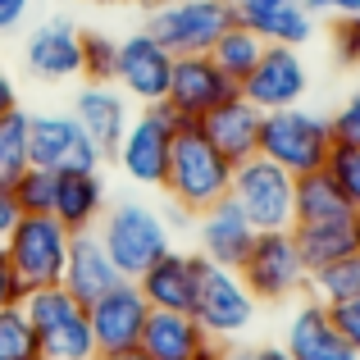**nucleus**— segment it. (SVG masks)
Masks as SVG:
<instances>
[{"instance_id":"473e14b6","label":"nucleus","mask_w":360,"mask_h":360,"mask_svg":"<svg viewBox=\"0 0 360 360\" xmlns=\"http://www.w3.org/2000/svg\"><path fill=\"white\" fill-rule=\"evenodd\" d=\"M115 60H119V41L110 32H82V69L78 78L87 82H115Z\"/></svg>"},{"instance_id":"9b49d317","label":"nucleus","mask_w":360,"mask_h":360,"mask_svg":"<svg viewBox=\"0 0 360 360\" xmlns=\"http://www.w3.org/2000/svg\"><path fill=\"white\" fill-rule=\"evenodd\" d=\"M101 160L105 155L73 115H27V165L69 174V169H101Z\"/></svg>"},{"instance_id":"c85d7f7f","label":"nucleus","mask_w":360,"mask_h":360,"mask_svg":"<svg viewBox=\"0 0 360 360\" xmlns=\"http://www.w3.org/2000/svg\"><path fill=\"white\" fill-rule=\"evenodd\" d=\"M260 55H264V41H260L255 32H246L242 23H233L229 32H224L219 41L210 46V60H214V69H219L224 78H233L238 87H242V78H246V73L255 69V60H260Z\"/></svg>"},{"instance_id":"ea45409f","label":"nucleus","mask_w":360,"mask_h":360,"mask_svg":"<svg viewBox=\"0 0 360 360\" xmlns=\"http://www.w3.org/2000/svg\"><path fill=\"white\" fill-rule=\"evenodd\" d=\"M23 283L14 278V269H9V260H5V251H0V310H9V306H23Z\"/></svg>"},{"instance_id":"f704fd0d","label":"nucleus","mask_w":360,"mask_h":360,"mask_svg":"<svg viewBox=\"0 0 360 360\" xmlns=\"http://www.w3.org/2000/svg\"><path fill=\"white\" fill-rule=\"evenodd\" d=\"M328 119H333V137H338V141L360 146V87L342 101V110H338V115H328Z\"/></svg>"},{"instance_id":"cd10ccee","label":"nucleus","mask_w":360,"mask_h":360,"mask_svg":"<svg viewBox=\"0 0 360 360\" xmlns=\"http://www.w3.org/2000/svg\"><path fill=\"white\" fill-rule=\"evenodd\" d=\"M306 297L324 301V306L356 301V297H360V251L342 255V260H328V264H319V269H310Z\"/></svg>"},{"instance_id":"f03ea898","label":"nucleus","mask_w":360,"mask_h":360,"mask_svg":"<svg viewBox=\"0 0 360 360\" xmlns=\"http://www.w3.org/2000/svg\"><path fill=\"white\" fill-rule=\"evenodd\" d=\"M23 315L37 333V356L41 360H101L96 338H91L87 306H82L64 283L27 292Z\"/></svg>"},{"instance_id":"a878e982","label":"nucleus","mask_w":360,"mask_h":360,"mask_svg":"<svg viewBox=\"0 0 360 360\" xmlns=\"http://www.w3.org/2000/svg\"><path fill=\"white\" fill-rule=\"evenodd\" d=\"M292 238H297L306 269H319L328 260H342V255L360 251V214L356 219H338V224H297Z\"/></svg>"},{"instance_id":"c756f323","label":"nucleus","mask_w":360,"mask_h":360,"mask_svg":"<svg viewBox=\"0 0 360 360\" xmlns=\"http://www.w3.org/2000/svg\"><path fill=\"white\" fill-rule=\"evenodd\" d=\"M27 169V110L0 115V183H14Z\"/></svg>"},{"instance_id":"dca6fc26","label":"nucleus","mask_w":360,"mask_h":360,"mask_svg":"<svg viewBox=\"0 0 360 360\" xmlns=\"http://www.w3.org/2000/svg\"><path fill=\"white\" fill-rule=\"evenodd\" d=\"M23 64L41 82H64L78 78L82 69V27L69 14H51L27 32L23 41Z\"/></svg>"},{"instance_id":"bb28decb","label":"nucleus","mask_w":360,"mask_h":360,"mask_svg":"<svg viewBox=\"0 0 360 360\" xmlns=\"http://www.w3.org/2000/svg\"><path fill=\"white\" fill-rule=\"evenodd\" d=\"M338 219H356V210L342 196V187L333 183V174L328 169L301 174L297 178V224H338Z\"/></svg>"},{"instance_id":"a211bd4d","label":"nucleus","mask_w":360,"mask_h":360,"mask_svg":"<svg viewBox=\"0 0 360 360\" xmlns=\"http://www.w3.org/2000/svg\"><path fill=\"white\" fill-rule=\"evenodd\" d=\"M283 352L292 360H360L352 347H347V338L338 333L328 306L315 301V297L292 306L288 328H283Z\"/></svg>"},{"instance_id":"a19ab883","label":"nucleus","mask_w":360,"mask_h":360,"mask_svg":"<svg viewBox=\"0 0 360 360\" xmlns=\"http://www.w3.org/2000/svg\"><path fill=\"white\" fill-rule=\"evenodd\" d=\"M18 219H23V210H18V201H14V187L0 183V246H5V238L14 233Z\"/></svg>"},{"instance_id":"c9c22d12","label":"nucleus","mask_w":360,"mask_h":360,"mask_svg":"<svg viewBox=\"0 0 360 360\" xmlns=\"http://www.w3.org/2000/svg\"><path fill=\"white\" fill-rule=\"evenodd\" d=\"M333 51H338V60H342V64L360 69V14L333 23Z\"/></svg>"},{"instance_id":"393cba45","label":"nucleus","mask_w":360,"mask_h":360,"mask_svg":"<svg viewBox=\"0 0 360 360\" xmlns=\"http://www.w3.org/2000/svg\"><path fill=\"white\" fill-rule=\"evenodd\" d=\"M260 110L251 105V101H242V91L233 101H224L219 110H210V115L201 119V132L210 137V146L219 150V155H229L233 165H242V160H251L255 150H260Z\"/></svg>"},{"instance_id":"2f4dec72","label":"nucleus","mask_w":360,"mask_h":360,"mask_svg":"<svg viewBox=\"0 0 360 360\" xmlns=\"http://www.w3.org/2000/svg\"><path fill=\"white\" fill-rule=\"evenodd\" d=\"M0 360H41L37 356V333L27 324L23 306L0 310Z\"/></svg>"},{"instance_id":"6e6552de","label":"nucleus","mask_w":360,"mask_h":360,"mask_svg":"<svg viewBox=\"0 0 360 360\" xmlns=\"http://www.w3.org/2000/svg\"><path fill=\"white\" fill-rule=\"evenodd\" d=\"M260 301L251 297V288L242 283L238 269L210 264L201 255V278H196V301H192V319L214 338V342H238L251 333Z\"/></svg>"},{"instance_id":"ddd939ff","label":"nucleus","mask_w":360,"mask_h":360,"mask_svg":"<svg viewBox=\"0 0 360 360\" xmlns=\"http://www.w3.org/2000/svg\"><path fill=\"white\" fill-rule=\"evenodd\" d=\"M233 96H238V82L224 78L210 55H178L174 78H169V91H165V110L178 123H201L210 110H219Z\"/></svg>"},{"instance_id":"20e7f679","label":"nucleus","mask_w":360,"mask_h":360,"mask_svg":"<svg viewBox=\"0 0 360 360\" xmlns=\"http://www.w3.org/2000/svg\"><path fill=\"white\" fill-rule=\"evenodd\" d=\"M96 238L110 251V260L119 264L123 278H141L160 255L174 246V229L165 224V214L146 201H119L101 214Z\"/></svg>"},{"instance_id":"58836bf2","label":"nucleus","mask_w":360,"mask_h":360,"mask_svg":"<svg viewBox=\"0 0 360 360\" xmlns=\"http://www.w3.org/2000/svg\"><path fill=\"white\" fill-rule=\"evenodd\" d=\"M306 9L315 18H333V23H342V18L360 14V0H306Z\"/></svg>"},{"instance_id":"1a4fd4ad","label":"nucleus","mask_w":360,"mask_h":360,"mask_svg":"<svg viewBox=\"0 0 360 360\" xmlns=\"http://www.w3.org/2000/svg\"><path fill=\"white\" fill-rule=\"evenodd\" d=\"M233 23H238L233 0H174V5L150 9L146 32L178 60V55H210V46Z\"/></svg>"},{"instance_id":"4468645a","label":"nucleus","mask_w":360,"mask_h":360,"mask_svg":"<svg viewBox=\"0 0 360 360\" xmlns=\"http://www.w3.org/2000/svg\"><path fill=\"white\" fill-rule=\"evenodd\" d=\"M169 78H174V55L141 27V32L119 41V60H115V87L137 105H165Z\"/></svg>"},{"instance_id":"c03bdc74","label":"nucleus","mask_w":360,"mask_h":360,"mask_svg":"<svg viewBox=\"0 0 360 360\" xmlns=\"http://www.w3.org/2000/svg\"><path fill=\"white\" fill-rule=\"evenodd\" d=\"M105 360H150L141 347H128V352H115V356H105Z\"/></svg>"},{"instance_id":"b1692460","label":"nucleus","mask_w":360,"mask_h":360,"mask_svg":"<svg viewBox=\"0 0 360 360\" xmlns=\"http://www.w3.org/2000/svg\"><path fill=\"white\" fill-rule=\"evenodd\" d=\"M119 283H123V274H119V264L110 260V251L101 246L96 233H73L69 264H64V288H69L82 306H91L96 297H105Z\"/></svg>"},{"instance_id":"37998d69","label":"nucleus","mask_w":360,"mask_h":360,"mask_svg":"<svg viewBox=\"0 0 360 360\" xmlns=\"http://www.w3.org/2000/svg\"><path fill=\"white\" fill-rule=\"evenodd\" d=\"M9 110H18V87L9 78V69L0 64V115H9Z\"/></svg>"},{"instance_id":"72a5a7b5","label":"nucleus","mask_w":360,"mask_h":360,"mask_svg":"<svg viewBox=\"0 0 360 360\" xmlns=\"http://www.w3.org/2000/svg\"><path fill=\"white\" fill-rule=\"evenodd\" d=\"M324 169L333 174V183L342 187V196L352 201V210L360 214V146H347V141H338Z\"/></svg>"},{"instance_id":"423d86ee","label":"nucleus","mask_w":360,"mask_h":360,"mask_svg":"<svg viewBox=\"0 0 360 360\" xmlns=\"http://www.w3.org/2000/svg\"><path fill=\"white\" fill-rule=\"evenodd\" d=\"M69 242H73V233L64 229L55 214H23L0 251H5L14 278L23 283V292H37V288H55V283H64Z\"/></svg>"},{"instance_id":"2eb2a0df","label":"nucleus","mask_w":360,"mask_h":360,"mask_svg":"<svg viewBox=\"0 0 360 360\" xmlns=\"http://www.w3.org/2000/svg\"><path fill=\"white\" fill-rule=\"evenodd\" d=\"M146 297L132 278H123L119 288H110L105 297H96L87 306V319H91V338H96V352L101 360L115 356V352H128V347L141 342V328H146Z\"/></svg>"},{"instance_id":"4c0bfd02","label":"nucleus","mask_w":360,"mask_h":360,"mask_svg":"<svg viewBox=\"0 0 360 360\" xmlns=\"http://www.w3.org/2000/svg\"><path fill=\"white\" fill-rule=\"evenodd\" d=\"M219 360H292V356L278 342H233V347H224Z\"/></svg>"},{"instance_id":"e433bc0d","label":"nucleus","mask_w":360,"mask_h":360,"mask_svg":"<svg viewBox=\"0 0 360 360\" xmlns=\"http://www.w3.org/2000/svg\"><path fill=\"white\" fill-rule=\"evenodd\" d=\"M328 315H333L338 333L347 338V347L360 356V297L356 301H342V306H328Z\"/></svg>"},{"instance_id":"412c9836","label":"nucleus","mask_w":360,"mask_h":360,"mask_svg":"<svg viewBox=\"0 0 360 360\" xmlns=\"http://www.w3.org/2000/svg\"><path fill=\"white\" fill-rule=\"evenodd\" d=\"M196 278H201V255L169 246V251L132 283L141 288V297H146L150 310H187V315H192Z\"/></svg>"},{"instance_id":"5701e85b","label":"nucleus","mask_w":360,"mask_h":360,"mask_svg":"<svg viewBox=\"0 0 360 360\" xmlns=\"http://www.w3.org/2000/svg\"><path fill=\"white\" fill-rule=\"evenodd\" d=\"M110 210L105 196V178L101 169H69V174H55V219L69 233H96L101 214Z\"/></svg>"},{"instance_id":"a18cd8bd","label":"nucleus","mask_w":360,"mask_h":360,"mask_svg":"<svg viewBox=\"0 0 360 360\" xmlns=\"http://www.w3.org/2000/svg\"><path fill=\"white\" fill-rule=\"evenodd\" d=\"M137 5H146V9H160V5H174V0H137Z\"/></svg>"},{"instance_id":"0eeeda50","label":"nucleus","mask_w":360,"mask_h":360,"mask_svg":"<svg viewBox=\"0 0 360 360\" xmlns=\"http://www.w3.org/2000/svg\"><path fill=\"white\" fill-rule=\"evenodd\" d=\"M238 274L260 306H288V301L306 297V283H310V269L297 251L292 229L288 233H255Z\"/></svg>"},{"instance_id":"f8f14e48","label":"nucleus","mask_w":360,"mask_h":360,"mask_svg":"<svg viewBox=\"0 0 360 360\" xmlns=\"http://www.w3.org/2000/svg\"><path fill=\"white\" fill-rule=\"evenodd\" d=\"M238 91L260 115H269V110H292V105H301L306 91H310V69H306L297 46H264V55L255 60V69L242 78Z\"/></svg>"},{"instance_id":"7ed1b4c3","label":"nucleus","mask_w":360,"mask_h":360,"mask_svg":"<svg viewBox=\"0 0 360 360\" xmlns=\"http://www.w3.org/2000/svg\"><path fill=\"white\" fill-rule=\"evenodd\" d=\"M338 137H333V119L315 115L306 105H292V110H269L260 119V150L255 155L274 160L278 169H288L292 178L301 174H315V169L328 165Z\"/></svg>"},{"instance_id":"f3484780","label":"nucleus","mask_w":360,"mask_h":360,"mask_svg":"<svg viewBox=\"0 0 360 360\" xmlns=\"http://www.w3.org/2000/svg\"><path fill=\"white\" fill-rule=\"evenodd\" d=\"M137 347L150 360H219L224 356V347L187 310H150Z\"/></svg>"},{"instance_id":"6ab92c4d","label":"nucleus","mask_w":360,"mask_h":360,"mask_svg":"<svg viewBox=\"0 0 360 360\" xmlns=\"http://www.w3.org/2000/svg\"><path fill=\"white\" fill-rule=\"evenodd\" d=\"M233 18L264 46H306L315 37V14L306 0H233Z\"/></svg>"},{"instance_id":"aec40b11","label":"nucleus","mask_w":360,"mask_h":360,"mask_svg":"<svg viewBox=\"0 0 360 360\" xmlns=\"http://www.w3.org/2000/svg\"><path fill=\"white\" fill-rule=\"evenodd\" d=\"M196 255H205L210 264H224V269H238L246 260V251H251L255 242V229L246 224V214L233 205V196H224L219 205H210V210L196 214Z\"/></svg>"},{"instance_id":"79ce46f5","label":"nucleus","mask_w":360,"mask_h":360,"mask_svg":"<svg viewBox=\"0 0 360 360\" xmlns=\"http://www.w3.org/2000/svg\"><path fill=\"white\" fill-rule=\"evenodd\" d=\"M27 9H32V0H0V32H14V27H23Z\"/></svg>"},{"instance_id":"f257e3e1","label":"nucleus","mask_w":360,"mask_h":360,"mask_svg":"<svg viewBox=\"0 0 360 360\" xmlns=\"http://www.w3.org/2000/svg\"><path fill=\"white\" fill-rule=\"evenodd\" d=\"M233 169L238 165L210 146V137L201 132V123H178L174 146H169L165 187H160V192H169V201L196 219L201 210H210V205H219L224 196H229Z\"/></svg>"},{"instance_id":"9d476101","label":"nucleus","mask_w":360,"mask_h":360,"mask_svg":"<svg viewBox=\"0 0 360 360\" xmlns=\"http://www.w3.org/2000/svg\"><path fill=\"white\" fill-rule=\"evenodd\" d=\"M178 119L165 105H141V115L128 119L115 160L123 169V178L137 187H165V169H169V146H174Z\"/></svg>"},{"instance_id":"7c9ffc66","label":"nucleus","mask_w":360,"mask_h":360,"mask_svg":"<svg viewBox=\"0 0 360 360\" xmlns=\"http://www.w3.org/2000/svg\"><path fill=\"white\" fill-rule=\"evenodd\" d=\"M9 187H14V201H18L23 214H51L55 210V174H51V169L27 165Z\"/></svg>"},{"instance_id":"39448f33","label":"nucleus","mask_w":360,"mask_h":360,"mask_svg":"<svg viewBox=\"0 0 360 360\" xmlns=\"http://www.w3.org/2000/svg\"><path fill=\"white\" fill-rule=\"evenodd\" d=\"M229 196L255 233H288L297 224V178L264 155H251L233 169Z\"/></svg>"},{"instance_id":"4be33fe9","label":"nucleus","mask_w":360,"mask_h":360,"mask_svg":"<svg viewBox=\"0 0 360 360\" xmlns=\"http://www.w3.org/2000/svg\"><path fill=\"white\" fill-rule=\"evenodd\" d=\"M69 115L82 123V132L96 141L101 155H115L123 128H128V119H132L128 115V96H123L115 82H82Z\"/></svg>"}]
</instances>
